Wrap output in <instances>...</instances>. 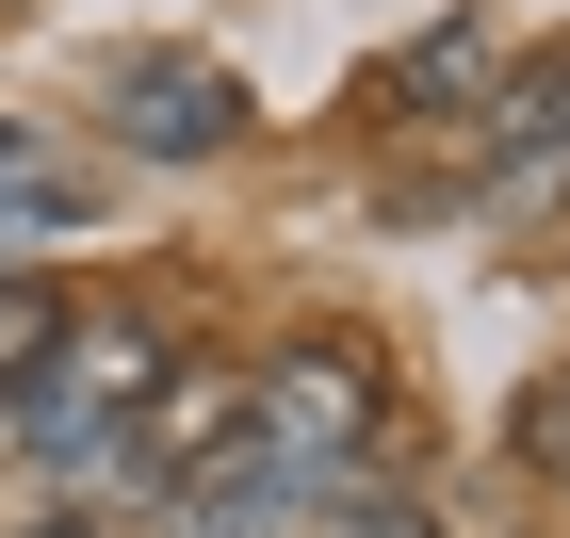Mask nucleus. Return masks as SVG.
<instances>
[{"label":"nucleus","instance_id":"f257e3e1","mask_svg":"<svg viewBox=\"0 0 570 538\" xmlns=\"http://www.w3.org/2000/svg\"><path fill=\"white\" fill-rule=\"evenodd\" d=\"M375 424H392V375H375V343H343V326H294V343L245 375V457L294 473V490H343L358 457H375Z\"/></svg>","mask_w":570,"mask_h":538},{"label":"nucleus","instance_id":"f03ea898","mask_svg":"<svg viewBox=\"0 0 570 538\" xmlns=\"http://www.w3.org/2000/svg\"><path fill=\"white\" fill-rule=\"evenodd\" d=\"M147 392H164V343H147V326H66V343H49V359H33V375H17L0 408H17V441H33L66 490H98Z\"/></svg>","mask_w":570,"mask_h":538},{"label":"nucleus","instance_id":"7ed1b4c3","mask_svg":"<svg viewBox=\"0 0 570 538\" xmlns=\"http://www.w3.org/2000/svg\"><path fill=\"white\" fill-rule=\"evenodd\" d=\"M98 115H115L131 164H228V147H245V82L196 66V49H115V66H98Z\"/></svg>","mask_w":570,"mask_h":538},{"label":"nucleus","instance_id":"20e7f679","mask_svg":"<svg viewBox=\"0 0 570 538\" xmlns=\"http://www.w3.org/2000/svg\"><path fill=\"white\" fill-rule=\"evenodd\" d=\"M570 196V49H522L489 82V164H473V213H538Z\"/></svg>","mask_w":570,"mask_h":538},{"label":"nucleus","instance_id":"39448f33","mask_svg":"<svg viewBox=\"0 0 570 538\" xmlns=\"http://www.w3.org/2000/svg\"><path fill=\"white\" fill-rule=\"evenodd\" d=\"M228 441H245V375L164 359V392H147V408H131V441H115V490H196Z\"/></svg>","mask_w":570,"mask_h":538},{"label":"nucleus","instance_id":"423d86ee","mask_svg":"<svg viewBox=\"0 0 570 538\" xmlns=\"http://www.w3.org/2000/svg\"><path fill=\"white\" fill-rule=\"evenodd\" d=\"M505 66H522V33H505V17H440V33L392 49V82H375V98H392V115H440V98H489Z\"/></svg>","mask_w":570,"mask_h":538},{"label":"nucleus","instance_id":"0eeeda50","mask_svg":"<svg viewBox=\"0 0 570 538\" xmlns=\"http://www.w3.org/2000/svg\"><path fill=\"white\" fill-rule=\"evenodd\" d=\"M98 213V179L66 164L49 131H0V228H82Z\"/></svg>","mask_w":570,"mask_h":538},{"label":"nucleus","instance_id":"6e6552de","mask_svg":"<svg viewBox=\"0 0 570 538\" xmlns=\"http://www.w3.org/2000/svg\"><path fill=\"white\" fill-rule=\"evenodd\" d=\"M49 343H66V294H49V277H17V262H0V392H17V375H33Z\"/></svg>","mask_w":570,"mask_h":538},{"label":"nucleus","instance_id":"1a4fd4ad","mask_svg":"<svg viewBox=\"0 0 570 538\" xmlns=\"http://www.w3.org/2000/svg\"><path fill=\"white\" fill-rule=\"evenodd\" d=\"M522 457H538V473H570V375H538V392H522Z\"/></svg>","mask_w":570,"mask_h":538},{"label":"nucleus","instance_id":"9d476101","mask_svg":"<svg viewBox=\"0 0 570 538\" xmlns=\"http://www.w3.org/2000/svg\"><path fill=\"white\" fill-rule=\"evenodd\" d=\"M309 538H440V522H424V506H407V490H392V506H358V490H343V506H326V522H309Z\"/></svg>","mask_w":570,"mask_h":538},{"label":"nucleus","instance_id":"9b49d317","mask_svg":"<svg viewBox=\"0 0 570 538\" xmlns=\"http://www.w3.org/2000/svg\"><path fill=\"white\" fill-rule=\"evenodd\" d=\"M17 538H98V522H82V506H49V522H17Z\"/></svg>","mask_w":570,"mask_h":538}]
</instances>
